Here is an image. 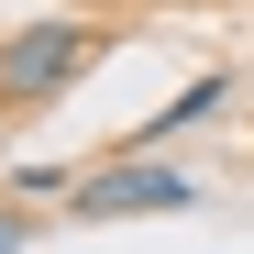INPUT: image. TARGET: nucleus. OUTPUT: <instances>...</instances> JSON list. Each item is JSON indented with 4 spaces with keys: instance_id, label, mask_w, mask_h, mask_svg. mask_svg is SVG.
I'll return each instance as SVG.
<instances>
[{
    "instance_id": "nucleus-4",
    "label": "nucleus",
    "mask_w": 254,
    "mask_h": 254,
    "mask_svg": "<svg viewBox=\"0 0 254 254\" xmlns=\"http://www.w3.org/2000/svg\"><path fill=\"white\" fill-rule=\"evenodd\" d=\"M0 254H22V232H11V221H0Z\"/></svg>"
},
{
    "instance_id": "nucleus-2",
    "label": "nucleus",
    "mask_w": 254,
    "mask_h": 254,
    "mask_svg": "<svg viewBox=\"0 0 254 254\" xmlns=\"http://www.w3.org/2000/svg\"><path fill=\"white\" fill-rule=\"evenodd\" d=\"M188 166H155V155H122V166H77L66 210L77 221H155V210H188Z\"/></svg>"
},
{
    "instance_id": "nucleus-1",
    "label": "nucleus",
    "mask_w": 254,
    "mask_h": 254,
    "mask_svg": "<svg viewBox=\"0 0 254 254\" xmlns=\"http://www.w3.org/2000/svg\"><path fill=\"white\" fill-rule=\"evenodd\" d=\"M89 56H100V33L77 22V11L11 22V33H0V111H45V100H66L77 77H89Z\"/></svg>"
},
{
    "instance_id": "nucleus-3",
    "label": "nucleus",
    "mask_w": 254,
    "mask_h": 254,
    "mask_svg": "<svg viewBox=\"0 0 254 254\" xmlns=\"http://www.w3.org/2000/svg\"><path fill=\"white\" fill-rule=\"evenodd\" d=\"M221 100H232V77H188V89H177V100H166V111L144 122V133H133V155H155L166 133H188V122H210V111H221Z\"/></svg>"
}]
</instances>
